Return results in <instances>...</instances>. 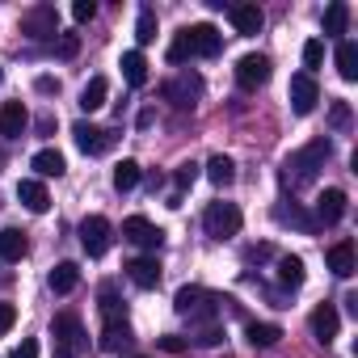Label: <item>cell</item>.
<instances>
[{"mask_svg":"<svg viewBox=\"0 0 358 358\" xmlns=\"http://www.w3.org/2000/svg\"><path fill=\"white\" fill-rule=\"evenodd\" d=\"M160 350H169V354H182V350H186V341H182V337H173V333H164V337H160Z\"/></svg>","mask_w":358,"mask_h":358,"instance_id":"43","label":"cell"},{"mask_svg":"<svg viewBox=\"0 0 358 358\" xmlns=\"http://www.w3.org/2000/svg\"><path fill=\"white\" fill-rule=\"evenodd\" d=\"M110 236H114V228H110L106 215H89V220H80V249H85L89 257H101V253L110 249Z\"/></svg>","mask_w":358,"mask_h":358,"instance_id":"7","label":"cell"},{"mask_svg":"<svg viewBox=\"0 0 358 358\" xmlns=\"http://www.w3.org/2000/svg\"><path fill=\"white\" fill-rule=\"evenodd\" d=\"M337 76L341 80H358V43H337Z\"/></svg>","mask_w":358,"mask_h":358,"instance_id":"28","label":"cell"},{"mask_svg":"<svg viewBox=\"0 0 358 358\" xmlns=\"http://www.w3.org/2000/svg\"><path fill=\"white\" fill-rule=\"evenodd\" d=\"M135 38H139L143 47L156 38V13H152V9H139V22H135Z\"/></svg>","mask_w":358,"mask_h":358,"instance_id":"34","label":"cell"},{"mask_svg":"<svg viewBox=\"0 0 358 358\" xmlns=\"http://www.w3.org/2000/svg\"><path fill=\"white\" fill-rule=\"evenodd\" d=\"M127 278L139 291H156L160 287V262L156 257H135V262H127Z\"/></svg>","mask_w":358,"mask_h":358,"instance_id":"14","label":"cell"},{"mask_svg":"<svg viewBox=\"0 0 358 358\" xmlns=\"http://www.w3.org/2000/svg\"><path fill=\"white\" fill-rule=\"evenodd\" d=\"M72 17L85 26V22H93V17H97V5H93V0H76V5H72Z\"/></svg>","mask_w":358,"mask_h":358,"instance_id":"38","label":"cell"},{"mask_svg":"<svg viewBox=\"0 0 358 358\" xmlns=\"http://www.w3.org/2000/svg\"><path fill=\"white\" fill-rule=\"evenodd\" d=\"M51 333H55L59 354H68V358H76V354H85V350H89V333H85L80 316H72V312H59V316H55V324H51Z\"/></svg>","mask_w":358,"mask_h":358,"instance_id":"4","label":"cell"},{"mask_svg":"<svg viewBox=\"0 0 358 358\" xmlns=\"http://www.w3.org/2000/svg\"><path fill=\"white\" fill-rule=\"evenodd\" d=\"M118 68H122V80H127L131 89H143V85H148V59H143V51H127Z\"/></svg>","mask_w":358,"mask_h":358,"instance_id":"23","label":"cell"},{"mask_svg":"<svg viewBox=\"0 0 358 358\" xmlns=\"http://www.w3.org/2000/svg\"><path fill=\"white\" fill-rule=\"evenodd\" d=\"M345 215V190H324L320 199H316V224H324V228H333L337 220Z\"/></svg>","mask_w":358,"mask_h":358,"instance_id":"15","label":"cell"},{"mask_svg":"<svg viewBox=\"0 0 358 358\" xmlns=\"http://www.w3.org/2000/svg\"><path fill=\"white\" fill-rule=\"evenodd\" d=\"M270 80V59L266 55H241L236 64V85L241 89H262Z\"/></svg>","mask_w":358,"mask_h":358,"instance_id":"12","label":"cell"},{"mask_svg":"<svg viewBox=\"0 0 358 358\" xmlns=\"http://www.w3.org/2000/svg\"><path fill=\"white\" fill-rule=\"evenodd\" d=\"M47 287H51L55 295H72V291L80 287V266H76V262H59V266L47 274Z\"/></svg>","mask_w":358,"mask_h":358,"instance_id":"17","label":"cell"},{"mask_svg":"<svg viewBox=\"0 0 358 358\" xmlns=\"http://www.w3.org/2000/svg\"><path fill=\"white\" fill-rule=\"evenodd\" d=\"M76 51H80V38H76V34H59V55H64V59H72Z\"/></svg>","mask_w":358,"mask_h":358,"instance_id":"41","label":"cell"},{"mask_svg":"<svg viewBox=\"0 0 358 358\" xmlns=\"http://www.w3.org/2000/svg\"><path fill=\"white\" fill-rule=\"evenodd\" d=\"M38 93H59V80H51V76H38Z\"/></svg>","mask_w":358,"mask_h":358,"instance_id":"44","label":"cell"},{"mask_svg":"<svg viewBox=\"0 0 358 358\" xmlns=\"http://www.w3.org/2000/svg\"><path fill=\"white\" fill-rule=\"evenodd\" d=\"M199 93H203V80L199 76H177V80L164 85V101H173L177 110H194Z\"/></svg>","mask_w":358,"mask_h":358,"instance_id":"11","label":"cell"},{"mask_svg":"<svg viewBox=\"0 0 358 358\" xmlns=\"http://www.w3.org/2000/svg\"><path fill=\"white\" fill-rule=\"evenodd\" d=\"M337 329H341V316H337V308H333V303H320V308L312 312V337H316L320 345H329V341L337 337Z\"/></svg>","mask_w":358,"mask_h":358,"instance_id":"16","label":"cell"},{"mask_svg":"<svg viewBox=\"0 0 358 358\" xmlns=\"http://www.w3.org/2000/svg\"><path fill=\"white\" fill-rule=\"evenodd\" d=\"M173 182H177V190H190V186L199 182V164H194V160H186V164H177V173H173Z\"/></svg>","mask_w":358,"mask_h":358,"instance_id":"35","label":"cell"},{"mask_svg":"<svg viewBox=\"0 0 358 358\" xmlns=\"http://www.w3.org/2000/svg\"><path fill=\"white\" fill-rule=\"evenodd\" d=\"M329 118H333V127H337V131H345V127H350V106H345V101H333Z\"/></svg>","mask_w":358,"mask_h":358,"instance_id":"40","label":"cell"},{"mask_svg":"<svg viewBox=\"0 0 358 358\" xmlns=\"http://www.w3.org/2000/svg\"><path fill=\"white\" fill-rule=\"evenodd\" d=\"M127 358H143V354H127Z\"/></svg>","mask_w":358,"mask_h":358,"instance_id":"46","label":"cell"},{"mask_svg":"<svg viewBox=\"0 0 358 358\" xmlns=\"http://www.w3.org/2000/svg\"><path fill=\"white\" fill-rule=\"evenodd\" d=\"M278 282L287 287V291H295V287H303V262L299 257H278Z\"/></svg>","mask_w":358,"mask_h":358,"instance_id":"31","label":"cell"},{"mask_svg":"<svg viewBox=\"0 0 358 358\" xmlns=\"http://www.w3.org/2000/svg\"><path fill=\"white\" fill-rule=\"evenodd\" d=\"M131 341V324H127V316H110L106 320V329H101V350H122Z\"/></svg>","mask_w":358,"mask_h":358,"instance_id":"24","label":"cell"},{"mask_svg":"<svg viewBox=\"0 0 358 358\" xmlns=\"http://www.w3.org/2000/svg\"><path fill=\"white\" fill-rule=\"evenodd\" d=\"M13 358H38V341H34V337H26V341L13 350Z\"/></svg>","mask_w":358,"mask_h":358,"instance_id":"42","label":"cell"},{"mask_svg":"<svg viewBox=\"0 0 358 358\" xmlns=\"http://www.w3.org/2000/svg\"><path fill=\"white\" fill-rule=\"evenodd\" d=\"M220 51H224V34H220L211 22H199V26H186L182 34L173 38V47H169V64H182V59H190V55L215 59Z\"/></svg>","mask_w":358,"mask_h":358,"instance_id":"1","label":"cell"},{"mask_svg":"<svg viewBox=\"0 0 358 358\" xmlns=\"http://www.w3.org/2000/svg\"><path fill=\"white\" fill-rule=\"evenodd\" d=\"M30 169L38 173V177H64V156L55 152V148H43V152H34V160H30Z\"/></svg>","mask_w":358,"mask_h":358,"instance_id":"25","label":"cell"},{"mask_svg":"<svg viewBox=\"0 0 358 358\" xmlns=\"http://www.w3.org/2000/svg\"><path fill=\"white\" fill-rule=\"evenodd\" d=\"M22 34L34 38V43H47V38H59V13L55 5H34L22 13Z\"/></svg>","mask_w":358,"mask_h":358,"instance_id":"5","label":"cell"},{"mask_svg":"<svg viewBox=\"0 0 358 358\" xmlns=\"http://www.w3.org/2000/svg\"><path fill=\"white\" fill-rule=\"evenodd\" d=\"M17 203H22L26 211L43 215V211L51 207V194H47V186H43V182H17Z\"/></svg>","mask_w":358,"mask_h":358,"instance_id":"19","label":"cell"},{"mask_svg":"<svg viewBox=\"0 0 358 358\" xmlns=\"http://www.w3.org/2000/svg\"><path fill=\"white\" fill-rule=\"evenodd\" d=\"M97 299H101V316H106V320H110V316H127V308L118 303V291H114V282H106Z\"/></svg>","mask_w":358,"mask_h":358,"instance_id":"33","label":"cell"},{"mask_svg":"<svg viewBox=\"0 0 358 358\" xmlns=\"http://www.w3.org/2000/svg\"><path fill=\"white\" fill-rule=\"evenodd\" d=\"M228 17H232L236 34H257V30L266 26V13H262L257 5H232V9H228Z\"/></svg>","mask_w":358,"mask_h":358,"instance_id":"18","label":"cell"},{"mask_svg":"<svg viewBox=\"0 0 358 358\" xmlns=\"http://www.w3.org/2000/svg\"><path fill=\"white\" fill-rule=\"evenodd\" d=\"M26 127H30V114H26L22 101H5V106H0V135H5V139H22Z\"/></svg>","mask_w":358,"mask_h":358,"instance_id":"13","label":"cell"},{"mask_svg":"<svg viewBox=\"0 0 358 358\" xmlns=\"http://www.w3.org/2000/svg\"><path fill=\"white\" fill-rule=\"evenodd\" d=\"M139 177H143V173H139L135 160H118V164H114V190H118V194L135 190V186H139Z\"/></svg>","mask_w":358,"mask_h":358,"instance_id":"30","label":"cell"},{"mask_svg":"<svg viewBox=\"0 0 358 358\" xmlns=\"http://www.w3.org/2000/svg\"><path fill=\"white\" fill-rule=\"evenodd\" d=\"M0 80H5V72H0Z\"/></svg>","mask_w":358,"mask_h":358,"instance_id":"47","label":"cell"},{"mask_svg":"<svg viewBox=\"0 0 358 358\" xmlns=\"http://www.w3.org/2000/svg\"><path fill=\"white\" fill-rule=\"evenodd\" d=\"M199 345H220L224 341V329H220V320L215 324H199V337H194Z\"/></svg>","mask_w":358,"mask_h":358,"instance_id":"37","label":"cell"},{"mask_svg":"<svg viewBox=\"0 0 358 358\" xmlns=\"http://www.w3.org/2000/svg\"><path fill=\"white\" fill-rule=\"evenodd\" d=\"M324 262H329V270H333L337 278H350V274H354V245H350V241H337V245H329Z\"/></svg>","mask_w":358,"mask_h":358,"instance_id":"21","label":"cell"},{"mask_svg":"<svg viewBox=\"0 0 358 358\" xmlns=\"http://www.w3.org/2000/svg\"><path fill=\"white\" fill-rule=\"evenodd\" d=\"M329 156H333V143H329V139H312V143H303L299 152H291L287 177H295V182H312V177L324 169Z\"/></svg>","mask_w":358,"mask_h":358,"instance_id":"3","label":"cell"},{"mask_svg":"<svg viewBox=\"0 0 358 358\" xmlns=\"http://www.w3.org/2000/svg\"><path fill=\"white\" fill-rule=\"evenodd\" d=\"M245 337H249L253 350H270V345L282 341V329H278V324H266V320H249V324H245Z\"/></svg>","mask_w":358,"mask_h":358,"instance_id":"22","label":"cell"},{"mask_svg":"<svg viewBox=\"0 0 358 358\" xmlns=\"http://www.w3.org/2000/svg\"><path fill=\"white\" fill-rule=\"evenodd\" d=\"M106 93H110V85H106V76H93V80L85 85V93H80V110H85V114H93V110H101V106H106Z\"/></svg>","mask_w":358,"mask_h":358,"instance_id":"29","label":"cell"},{"mask_svg":"<svg viewBox=\"0 0 358 358\" xmlns=\"http://www.w3.org/2000/svg\"><path fill=\"white\" fill-rule=\"evenodd\" d=\"M345 22H350V5L333 0V5L324 9V34H345Z\"/></svg>","mask_w":358,"mask_h":358,"instance_id":"32","label":"cell"},{"mask_svg":"<svg viewBox=\"0 0 358 358\" xmlns=\"http://www.w3.org/2000/svg\"><path fill=\"white\" fill-rule=\"evenodd\" d=\"M220 295H211L207 287H182L173 295V308L182 312V316H190V324H215L220 320Z\"/></svg>","mask_w":358,"mask_h":358,"instance_id":"2","label":"cell"},{"mask_svg":"<svg viewBox=\"0 0 358 358\" xmlns=\"http://www.w3.org/2000/svg\"><path fill=\"white\" fill-rule=\"evenodd\" d=\"M320 59H324V43L320 38L303 43V68H308V76H312V68H320Z\"/></svg>","mask_w":358,"mask_h":358,"instance_id":"36","label":"cell"},{"mask_svg":"<svg viewBox=\"0 0 358 358\" xmlns=\"http://www.w3.org/2000/svg\"><path fill=\"white\" fill-rule=\"evenodd\" d=\"M17 324V308L13 303H5V299H0V337H5L9 329Z\"/></svg>","mask_w":358,"mask_h":358,"instance_id":"39","label":"cell"},{"mask_svg":"<svg viewBox=\"0 0 358 358\" xmlns=\"http://www.w3.org/2000/svg\"><path fill=\"white\" fill-rule=\"evenodd\" d=\"M122 236H127L131 245H139V249H160V245H164V232H160L152 220H143V215L122 220Z\"/></svg>","mask_w":358,"mask_h":358,"instance_id":"8","label":"cell"},{"mask_svg":"<svg viewBox=\"0 0 358 358\" xmlns=\"http://www.w3.org/2000/svg\"><path fill=\"white\" fill-rule=\"evenodd\" d=\"M30 253V241H26V232H17V228H5L0 232V262H22Z\"/></svg>","mask_w":358,"mask_h":358,"instance_id":"20","label":"cell"},{"mask_svg":"<svg viewBox=\"0 0 358 358\" xmlns=\"http://www.w3.org/2000/svg\"><path fill=\"white\" fill-rule=\"evenodd\" d=\"M316 101H320V85H316V76H308V72L291 76V110H295V114H312Z\"/></svg>","mask_w":358,"mask_h":358,"instance_id":"9","label":"cell"},{"mask_svg":"<svg viewBox=\"0 0 358 358\" xmlns=\"http://www.w3.org/2000/svg\"><path fill=\"white\" fill-rule=\"evenodd\" d=\"M207 177H211L215 186H232V182H236V160L224 156V152L211 156V160H207Z\"/></svg>","mask_w":358,"mask_h":358,"instance_id":"27","label":"cell"},{"mask_svg":"<svg viewBox=\"0 0 358 358\" xmlns=\"http://www.w3.org/2000/svg\"><path fill=\"white\" fill-rule=\"evenodd\" d=\"M203 228H207V236H215V241L236 236V232H241V207H236V203H211L207 215H203Z\"/></svg>","mask_w":358,"mask_h":358,"instance_id":"6","label":"cell"},{"mask_svg":"<svg viewBox=\"0 0 358 358\" xmlns=\"http://www.w3.org/2000/svg\"><path fill=\"white\" fill-rule=\"evenodd\" d=\"M72 139H76V148H80L85 156H101V152H110V143H114V135L101 131V127H93V122H76V127H72Z\"/></svg>","mask_w":358,"mask_h":358,"instance_id":"10","label":"cell"},{"mask_svg":"<svg viewBox=\"0 0 358 358\" xmlns=\"http://www.w3.org/2000/svg\"><path fill=\"white\" fill-rule=\"evenodd\" d=\"M274 220H278V224H291V228H299V232H316V220H312L303 207H295V203H291V207L278 203V207H274Z\"/></svg>","mask_w":358,"mask_h":358,"instance_id":"26","label":"cell"},{"mask_svg":"<svg viewBox=\"0 0 358 358\" xmlns=\"http://www.w3.org/2000/svg\"><path fill=\"white\" fill-rule=\"evenodd\" d=\"M245 257H249V262H262V257H270V245H257V249H249Z\"/></svg>","mask_w":358,"mask_h":358,"instance_id":"45","label":"cell"}]
</instances>
